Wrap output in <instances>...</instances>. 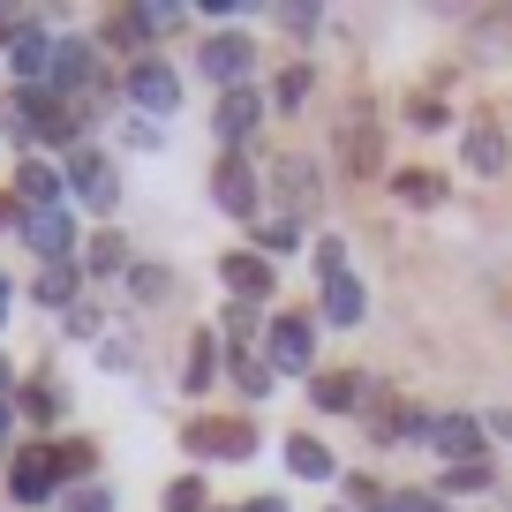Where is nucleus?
Returning a JSON list of instances; mask_svg holds the SVG:
<instances>
[{
  "label": "nucleus",
  "mask_w": 512,
  "mask_h": 512,
  "mask_svg": "<svg viewBox=\"0 0 512 512\" xmlns=\"http://www.w3.org/2000/svg\"><path fill=\"white\" fill-rule=\"evenodd\" d=\"M181 445H189L196 460H249V452H256V430H249V422H234V415H204V422H189V430H181Z\"/></svg>",
  "instance_id": "obj_1"
},
{
  "label": "nucleus",
  "mask_w": 512,
  "mask_h": 512,
  "mask_svg": "<svg viewBox=\"0 0 512 512\" xmlns=\"http://www.w3.org/2000/svg\"><path fill=\"white\" fill-rule=\"evenodd\" d=\"M272 189H279V204H287V219H294V226H302V219H317V204H324L317 166H309V159H294V151L272 166Z\"/></svg>",
  "instance_id": "obj_2"
},
{
  "label": "nucleus",
  "mask_w": 512,
  "mask_h": 512,
  "mask_svg": "<svg viewBox=\"0 0 512 512\" xmlns=\"http://www.w3.org/2000/svg\"><path fill=\"white\" fill-rule=\"evenodd\" d=\"M128 98H136L144 113H174L181 106V76L166 61H136L128 68Z\"/></svg>",
  "instance_id": "obj_3"
},
{
  "label": "nucleus",
  "mask_w": 512,
  "mask_h": 512,
  "mask_svg": "<svg viewBox=\"0 0 512 512\" xmlns=\"http://www.w3.org/2000/svg\"><path fill=\"white\" fill-rule=\"evenodd\" d=\"M317 324L302 317V309H287V317H272V369H309V354H317Z\"/></svg>",
  "instance_id": "obj_4"
},
{
  "label": "nucleus",
  "mask_w": 512,
  "mask_h": 512,
  "mask_svg": "<svg viewBox=\"0 0 512 512\" xmlns=\"http://www.w3.org/2000/svg\"><path fill=\"white\" fill-rule=\"evenodd\" d=\"M256 68V46L249 38H204V76L226 83V91H241V76Z\"/></svg>",
  "instance_id": "obj_5"
},
{
  "label": "nucleus",
  "mask_w": 512,
  "mask_h": 512,
  "mask_svg": "<svg viewBox=\"0 0 512 512\" xmlns=\"http://www.w3.org/2000/svg\"><path fill=\"white\" fill-rule=\"evenodd\" d=\"M211 196L226 204V219H256V174H249V159H219Z\"/></svg>",
  "instance_id": "obj_6"
},
{
  "label": "nucleus",
  "mask_w": 512,
  "mask_h": 512,
  "mask_svg": "<svg viewBox=\"0 0 512 512\" xmlns=\"http://www.w3.org/2000/svg\"><path fill=\"white\" fill-rule=\"evenodd\" d=\"M68 181L83 189V204H91V211H113V196H121V181L106 174L98 151H68Z\"/></svg>",
  "instance_id": "obj_7"
},
{
  "label": "nucleus",
  "mask_w": 512,
  "mask_h": 512,
  "mask_svg": "<svg viewBox=\"0 0 512 512\" xmlns=\"http://www.w3.org/2000/svg\"><path fill=\"white\" fill-rule=\"evenodd\" d=\"M23 241H31V249L46 256V264H61V256H68V241H76V219H68L61 204H53V211H31V219H23Z\"/></svg>",
  "instance_id": "obj_8"
},
{
  "label": "nucleus",
  "mask_w": 512,
  "mask_h": 512,
  "mask_svg": "<svg viewBox=\"0 0 512 512\" xmlns=\"http://www.w3.org/2000/svg\"><path fill=\"white\" fill-rule=\"evenodd\" d=\"M53 482H61V467H53V452H46V445H31L16 467H8V490H16L23 505H38V497H46Z\"/></svg>",
  "instance_id": "obj_9"
},
{
  "label": "nucleus",
  "mask_w": 512,
  "mask_h": 512,
  "mask_svg": "<svg viewBox=\"0 0 512 512\" xmlns=\"http://www.w3.org/2000/svg\"><path fill=\"white\" fill-rule=\"evenodd\" d=\"M219 279H226L234 302H264V294H272V264H264V256H226Z\"/></svg>",
  "instance_id": "obj_10"
},
{
  "label": "nucleus",
  "mask_w": 512,
  "mask_h": 512,
  "mask_svg": "<svg viewBox=\"0 0 512 512\" xmlns=\"http://www.w3.org/2000/svg\"><path fill=\"white\" fill-rule=\"evenodd\" d=\"M430 437H437V452H445V460H460V467H475V460H482V430H475L467 415L430 422Z\"/></svg>",
  "instance_id": "obj_11"
},
{
  "label": "nucleus",
  "mask_w": 512,
  "mask_h": 512,
  "mask_svg": "<svg viewBox=\"0 0 512 512\" xmlns=\"http://www.w3.org/2000/svg\"><path fill=\"white\" fill-rule=\"evenodd\" d=\"M467 166L475 174H505V128L497 121H467Z\"/></svg>",
  "instance_id": "obj_12"
},
{
  "label": "nucleus",
  "mask_w": 512,
  "mask_h": 512,
  "mask_svg": "<svg viewBox=\"0 0 512 512\" xmlns=\"http://www.w3.org/2000/svg\"><path fill=\"white\" fill-rule=\"evenodd\" d=\"M317 407L324 415H354V407H362V377H354V369H324L317 377Z\"/></svg>",
  "instance_id": "obj_13"
},
{
  "label": "nucleus",
  "mask_w": 512,
  "mask_h": 512,
  "mask_svg": "<svg viewBox=\"0 0 512 512\" xmlns=\"http://www.w3.org/2000/svg\"><path fill=\"white\" fill-rule=\"evenodd\" d=\"M53 46H61V38H46L38 23H23V38H16V76H23V91H31V76H46V68H53Z\"/></svg>",
  "instance_id": "obj_14"
},
{
  "label": "nucleus",
  "mask_w": 512,
  "mask_h": 512,
  "mask_svg": "<svg viewBox=\"0 0 512 512\" xmlns=\"http://www.w3.org/2000/svg\"><path fill=\"white\" fill-rule=\"evenodd\" d=\"M256 113H264V106H256L249 83H241V91H226V98H219V136H226V144H241V136L256 128Z\"/></svg>",
  "instance_id": "obj_15"
},
{
  "label": "nucleus",
  "mask_w": 512,
  "mask_h": 512,
  "mask_svg": "<svg viewBox=\"0 0 512 512\" xmlns=\"http://www.w3.org/2000/svg\"><path fill=\"white\" fill-rule=\"evenodd\" d=\"M339 151H347L354 174H377V128H369V121H354V113H347V121H339Z\"/></svg>",
  "instance_id": "obj_16"
},
{
  "label": "nucleus",
  "mask_w": 512,
  "mask_h": 512,
  "mask_svg": "<svg viewBox=\"0 0 512 512\" xmlns=\"http://www.w3.org/2000/svg\"><path fill=\"white\" fill-rule=\"evenodd\" d=\"M23 196H31L38 211H53V204H61V181H53V166L23 159V166H16V204H23Z\"/></svg>",
  "instance_id": "obj_17"
},
{
  "label": "nucleus",
  "mask_w": 512,
  "mask_h": 512,
  "mask_svg": "<svg viewBox=\"0 0 512 512\" xmlns=\"http://www.w3.org/2000/svg\"><path fill=\"white\" fill-rule=\"evenodd\" d=\"M91 76H98V68H91V53H83L76 38H61V46H53V83H61V91H83Z\"/></svg>",
  "instance_id": "obj_18"
},
{
  "label": "nucleus",
  "mask_w": 512,
  "mask_h": 512,
  "mask_svg": "<svg viewBox=\"0 0 512 512\" xmlns=\"http://www.w3.org/2000/svg\"><path fill=\"white\" fill-rule=\"evenodd\" d=\"M287 467L309 475V482H324V475H332V452H324L317 437H287Z\"/></svg>",
  "instance_id": "obj_19"
},
{
  "label": "nucleus",
  "mask_w": 512,
  "mask_h": 512,
  "mask_svg": "<svg viewBox=\"0 0 512 512\" xmlns=\"http://www.w3.org/2000/svg\"><path fill=\"white\" fill-rule=\"evenodd\" d=\"M362 309H369V302H362V287H354L347 272H339L332 287H324V317H332V324H354V317H362Z\"/></svg>",
  "instance_id": "obj_20"
},
{
  "label": "nucleus",
  "mask_w": 512,
  "mask_h": 512,
  "mask_svg": "<svg viewBox=\"0 0 512 512\" xmlns=\"http://www.w3.org/2000/svg\"><path fill=\"white\" fill-rule=\"evenodd\" d=\"M151 31H159V23H151V8H121V16H106V38H113V46H144Z\"/></svg>",
  "instance_id": "obj_21"
},
{
  "label": "nucleus",
  "mask_w": 512,
  "mask_h": 512,
  "mask_svg": "<svg viewBox=\"0 0 512 512\" xmlns=\"http://www.w3.org/2000/svg\"><path fill=\"white\" fill-rule=\"evenodd\" d=\"M38 302L46 309H76V272H68V264H46V272H38Z\"/></svg>",
  "instance_id": "obj_22"
},
{
  "label": "nucleus",
  "mask_w": 512,
  "mask_h": 512,
  "mask_svg": "<svg viewBox=\"0 0 512 512\" xmlns=\"http://www.w3.org/2000/svg\"><path fill=\"white\" fill-rule=\"evenodd\" d=\"M23 415H31V422H53V415H61V384H53V377H38L31 392H23Z\"/></svg>",
  "instance_id": "obj_23"
},
{
  "label": "nucleus",
  "mask_w": 512,
  "mask_h": 512,
  "mask_svg": "<svg viewBox=\"0 0 512 512\" xmlns=\"http://www.w3.org/2000/svg\"><path fill=\"white\" fill-rule=\"evenodd\" d=\"M91 460H98L91 437H68V445H53V467H61V475H91Z\"/></svg>",
  "instance_id": "obj_24"
},
{
  "label": "nucleus",
  "mask_w": 512,
  "mask_h": 512,
  "mask_svg": "<svg viewBox=\"0 0 512 512\" xmlns=\"http://www.w3.org/2000/svg\"><path fill=\"white\" fill-rule=\"evenodd\" d=\"M302 98H309V68H287V76L272 83V106H287V113H294Z\"/></svg>",
  "instance_id": "obj_25"
},
{
  "label": "nucleus",
  "mask_w": 512,
  "mask_h": 512,
  "mask_svg": "<svg viewBox=\"0 0 512 512\" xmlns=\"http://www.w3.org/2000/svg\"><path fill=\"white\" fill-rule=\"evenodd\" d=\"M256 241H264V249H302V226H294V219H272V226H256Z\"/></svg>",
  "instance_id": "obj_26"
},
{
  "label": "nucleus",
  "mask_w": 512,
  "mask_h": 512,
  "mask_svg": "<svg viewBox=\"0 0 512 512\" xmlns=\"http://www.w3.org/2000/svg\"><path fill=\"white\" fill-rule=\"evenodd\" d=\"M166 512H204V482H196V475H181L174 490H166Z\"/></svg>",
  "instance_id": "obj_27"
},
{
  "label": "nucleus",
  "mask_w": 512,
  "mask_h": 512,
  "mask_svg": "<svg viewBox=\"0 0 512 512\" xmlns=\"http://www.w3.org/2000/svg\"><path fill=\"white\" fill-rule=\"evenodd\" d=\"M400 196H407V204H437L445 181H437V174H400Z\"/></svg>",
  "instance_id": "obj_28"
},
{
  "label": "nucleus",
  "mask_w": 512,
  "mask_h": 512,
  "mask_svg": "<svg viewBox=\"0 0 512 512\" xmlns=\"http://www.w3.org/2000/svg\"><path fill=\"white\" fill-rule=\"evenodd\" d=\"M128 287H136V302H159V294H166V272H159V264H136V272H128Z\"/></svg>",
  "instance_id": "obj_29"
},
{
  "label": "nucleus",
  "mask_w": 512,
  "mask_h": 512,
  "mask_svg": "<svg viewBox=\"0 0 512 512\" xmlns=\"http://www.w3.org/2000/svg\"><path fill=\"white\" fill-rule=\"evenodd\" d=\"M121 256H128L121 234H98V241H91V272H121Z\"/></svg>",
  "instance_id": "obj_30"
},
{
  "label": "nucleus",
  "mask_w": 512,
  "mask_h": 512,
  "mask_svg": "<svg viewBox=\"0 0 512 512\" xmlns=\"http://www.w3.org/2000/svg\"><path fill=\"white\" fill-rule=\"evenodd\" d=\"M384 512H445V505H437L430 490H422V497H415V490H400V497H384Z\"/></svg>",
  "instance_id": "obj_31"
},
{
  "label": "nucleus",
  "mask_w": 512,
  "mask_h": 512,
  "mask_svg": "<svg viewBox=\"0 0 512 512\" xmlns=\"http://www.w3.org/2000/svg\"><path fill=\"white\" fill-rule=\"evenodd\" d=\"M482 482H490V467L475 460V467H452V475H445V490H482Z\"/></svg>",
  "instance_id": "obj_32"
},
{
  "label": "nucleus",
  "mask_w": 512,
  "mask_h": 512,
  "mask_svg": "<svg viewBox=\"0 0 512 512\" xmlns=\"http://www.w3.org/2000/svg\"><path fill=\"white\" fill-rule=\"evenodd\" d=\"M204 384H211V347L196 339V354H189V392H204Z\"/></svg>",
  "instance_id": "obj_33"
},
{
  "label": "nucleus",
  "mask_w": 512,
  "mask_h": 512,
  "mask_svg": "<svg viewBox=\"0 0 512 512\" xmlns=\"http://www.w3.org/2000/svg\"><path fill=\"white\" fill-rule=\"evenodd\" d=\"M234 377H241V392H264V384H272V369H264V362H234Z\"/></svg>",
  "instance_id": "obj_34"
},
{
  "label": "nucleus",
  "mask_w": 512,
  "mask_h": 512,
  "mask_svg": "<svg viewBox=\"0 0 512 512\" xmlns=\"http://www.w3.org/2000/svg\"><path fill=\"white\" fill-rule=\"evenodd\" d=\"M68 512H113V497L106 490H76V497H68Z\"/></svg>",
  "instance_id": "obj_35"
},
{
  "label": "nucleus",
  "mask_w": 512,
  "mask_h": 512,
  "mask_svg": "<svg viewBox=\"0 0 512 512\" xmlns=\"http://www.w3.org/2000/svg\"><path fill=\"white\" fill-rule=\"evenodd\" d=\"M415 128H445V106H437V98H415Z\"/></svg>",
  "instance_id": "obj_36"
},
{
  "label": "nucleus",
  "mask_w": 512,
  "mask_h": 512,
  "mask_svg": "<svg viewBox=\"0 0 512 512\" xmlns=\"http://www.w3.org/2000/svg\"><path fill=\"white\" fill-rule=\"evenodd\" d=\"M0 226H23V204H16V196H0Z\"/></svg>",
  "instance_id": "obj_37"
},
{
  "label": "nucleus",
  "mask_w": 512,
  "mask_h": 512,
  "mask_svg": "<svg viewBox=\"0 0 512 512\" xmlns=\"http://www.w3.org/2000/svg\"><path fill=\"white\" fill-rule=\"evenodd\" d=\"M0 38H23V23H16V16H8V8H0Z\"/></svg>",
  "instance_id": "obj_38"
},
{
  "label": "nucleus",
  "mask_w": 512,
  "mask_h": 512,
  "mask_svg": "<svg viewBox=\"0 0 512 512\" xmlns=\"http://www.w3.org/2000/svg\"><path fill=\"white\" fill-rule=\"evenodd\" d=\"M241 512H287V505H279V497H256V505H241Z\"/></svg>",
  "instance_id": "obj_39"
},
{
  "label": "nucleus",
  "mask_w": 512,
  "mask_h": 512,
  "mask_svg": "<svg viewBox=\"0 0 512 512\" xmlns=\"http://www.w3.org/2000/svg\"><path fill=\"white\" fill-rule=\"evenodd\" d=\"M490 430H497V437H512V407H505V415H490Z\"/></svg>",
  "instance_id": "obj_40"
},
{
  "label": "nucleus",
  "mask_w": 512,
  "mask_h": 512,
  "mask_svg": "<svg viewBox=\"0 0 512 512\" xmlns=\"http://www.w3.org/2000/svg\"><path fill=\"white\" fill-rule=\"evenodd\" d=\"M8 384H16V369H8V362H0V407H8Z\"/></svg>",
  "instance_id": "obj_41"
},
{
  "label": "nucleus",
  "mask_w": 512,
  "mask_h": 512,
  "mask_svg": "<svg viewBox=\"0 0 512 512\" xmlns=\"http://www.w3.org/2000/svg\"><path fill=\"white\" fill-rule=\"evenodd\" d=\"M0 324H8V279H0Z\"/></svg>",
  "instance_id": "obj_42"
},
{
  "label": "nucleus",
  "mask_w": 512,
  "mask_h": 512,
  "mask_svg": "<svg viewBox=\"0 0 512 512\" xmlns=\"http://www.w3.org/2000/svg\"><path fill=\"white\" fill-rule=\"evenodd\" d=\"M0 430H8V407H0Z\"/></svg>",
  "instance_id": "obj_43"
}]
</instances>
